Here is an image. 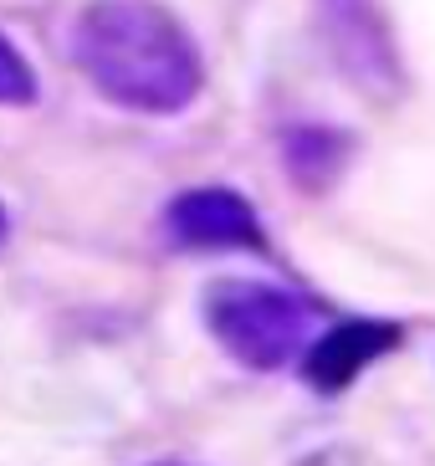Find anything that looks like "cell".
<instances>
[{
    "instance_id": "obj_1",
    "label": "cell",
    "mask_w": 435,
    "mask_h": 466,
    "mask_svg": "<svg viewBox=\"0 0 435 466\" xmlns=\"http://www.w3.org/2000/svg\"><path fill=\"white\" fill-rule=\"evenodd\" d=\"M77 62L103 97L134 113H179L205 83L190 31L149 0H97L77 21Z\"/></svg>"
},
{
    "instance_id": "obj_2",
    "label": "cell",
    "mask_w": 435,
    "mask_h": 466,
    "mask_svg": "<svg viewBox=\"0 0 435 466\" xmlns=\"http://www.w3.org/2000/svg\"><path fill=\"white\" fill-rule=\"evenodd\" d=\"M205 323L216 343L246 370H282L313 343V302L272 282L220 277L205 292Z\"/></svg>"
},
{
    "instance_id": "obj_3",
    "label": "cell",
    "mask_w": 435,
    "mask_h": 466,
    "mask_svg": "<svg viewBox=\"0 0 435 466\" xmlns=\"http://www.w3.org/2000/svg\"><path fill=\"white\" fill-rule=\"evenodd\" d=\"M323 11V42L339 56L343 77L374 97H395L400 93V56L384 21L374 15L369 0H318Z\"/></svg>"
},
{
    "instance_id": "obj_4",
    "label": "cell",
    "mask_w": 435,
    "mask_h": 466,
    "mask_svg": "<svg viewBox=\"0 0 435 466\" xmlns=\"http://www.w3.org/2000/svg\"><path fill=\"white\" fill-rule=\"evenodd\" d=\"M169 236L190 251H261L267 236H261L257 210L246 206L236 190L226 185H200V190H185L164 216Z\"/></svg>"
},
{
    "instance_id": "obj_5",
    "label": "cell",
    "mask_w": 435,
    "mask_h": 466,
    "mask_svg": "<svg viewBox=\"0 0 435 466\" xmlns=\"http://www.w3.org/2000/svg\"><path fill=\"white\" fill-rule=\"evenodd\" d=\"M405 339L400 323H379V318H349L339 329H328L318 343H308V384L313 390H349L359 374L384 359L395 343Z\"/></svg>"
},
{
    "instance_id": "obj_6",
    "label": "cell",
    "mask_w": 435,
    "mask_h": 466,
    "mask_svg": "<svg viewBox=\"0 0 435 466\" xmlns=\"http://www.w3.org/2000/svg\"><path fill=\"white\" fill-rule=\"evenodd\" d=\"M31 97H36V77H31L26 56L0 36V108H11V103H31Z\"/></svg>"
},
{
    "instance_id": "obj_7",
    "label": "cell",
    "mask_w": 435,
    "mask_h": 466,
    "mask_svg": "<svg viewBox=\"0 0 435 466\" xmlns=\"http://www.w3.org/2000/svg\"><path fill=\"white\" fill-rule=\"evenodd\" d=\"M0 231H5V210H0Z\"/></svg>"
}]
</instances>
